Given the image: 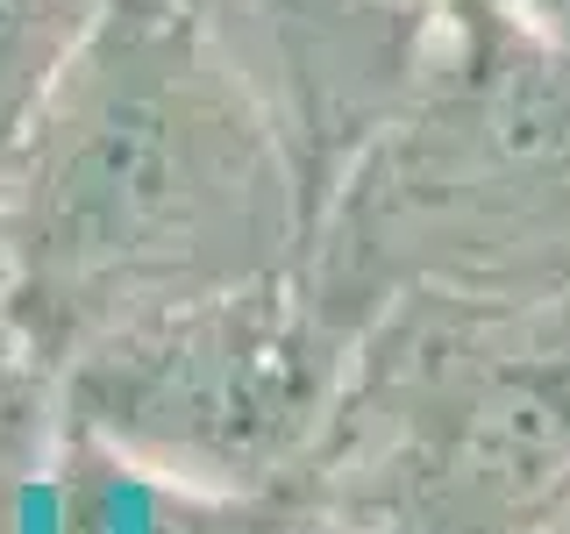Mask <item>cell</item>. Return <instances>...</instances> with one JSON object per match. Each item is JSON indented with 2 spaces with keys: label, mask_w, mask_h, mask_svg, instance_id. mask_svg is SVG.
Listing matches in <instances>:
<instances>
[{
  "label": "cell",
  "mask_w": 570,
  "mask_h": 534,
  "mask_svg": "<svg viewBox=\"0 0 570 534\" xmlns=\"http://www.w3.org/2000/svg\"><path fill=\"white\" fill-rule=\"evenodd\" d=\"M293 136L178 0H107L0 171V293L36 356L285 278L314 249Z\"/></svg>",
  "instance_id": "cell-1"
},
{
  "label": "cell",
  "mask_w": 570,
  "mask_h": 534,
  "mask_svg": "<svg viewBox=\"0 0 570 534\" xmlns=\"http://www.w3.org/2000/svg\"><path fill=\"white\" fill-rule=\"evenodd\" d=\"M307 278L335 314L392 285L542 293L570 278V50L442 43L321 207Z\"/></svg>",
  "instance_id": "cell-2"
},
{
  "label": "cell",
  "mask_w": 570,
  "mask_h": 534,
  "mask_svg": "<svg viewBox=\"0 0 570 534\" xmlns=\"http://www.w3.org/2000/svg\"><path fill=\"white\" fill-rule=\"evenodd\" d=\"M343 314L307 264L129 320L65 356V399L121 463L171 485H257L285 471L335 399Z\"/></svg>",
  "instance_id": "cell-3"
},
{
  "label": "cell",
  "mask_w": 570,
  "mask_h": 534,
  "mask_svg": "<svg viewBox=\"0 0 570 534\" xmlns=\"http://www.w3.org/2000/svg\"><path fill=\"white\" fill-rule=\"evenodd\" d=\"M178 8L278 115L321 207L350 157L421 93L442 50L428 0H178Z\"/></svg>",
  "instance_id": "cell-4"
},
{
  "label": "cell",
  "mask_w": 570,
  "mask_h": 534,
  "mask_svg": "<svg viewBox=\"0 0 570 534\" xmlns=\"http://www.w3.org/2000/svg\"><path fill=\"white\" fill-rule=\"evenodd\" d=\"M100 14L107 0H0V171Z\"/></svg>",
  "instance_id": "cell-5"
},
{
  "label": "cell",
  "mask_w": 570,
  "mask_h": 534,
  "mask_svg": "<svg viewBox=\"0 0 570 534\" xmlns=\"http://www.w3.org/2000/svg\"><path fill=\"white\" fill-rule=\"evenodd\" d=\"M14 343H29L22 328H0V534H14V513H22V477H29V385L22 364H8Z\"/></svg>",
  "instance_id": "cell-6"
},
{
  "label": "cell",
  "mask_w": 570,
  "mask_h": 534,
  "mask_svg": "<svg viewBox=\"0 0 570 534\" xmlns=\"http://www.w3.org/2000/svg\"><path fill=\"white\" fill-rule=\"evenodd\" d=\"M428 14H435L442 43H456V50H499L528 29L521 0H428Z\"/></svg>",
  "instance_id": "cell-7"
},
{
  "label": "cell",
  "mask_w": 570,
  "mask_h": 534,
  "mask_svg": "<svg viewBox=\"0 0 570 534\" xmlns=\"http://www.w3.org/2000/svg\"><path fill=\"white\" fill-rule=\"evenodd\" d=\"M521 22H528V36L570 50V0H521Z\"/></svg>",
  "instance_id": "cell-8"
}]
</instances>
